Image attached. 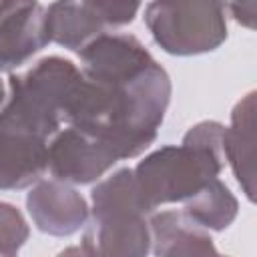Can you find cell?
Returning a JSON list of instances; mask_svg holds the SVG:
<instances>
[{"instance_id":"1","label":"cell","mask_w":257,"mask_h":257,"mask_svg":"<svg viewBox=\"0 0 257 257\" xmlns=\"http://www.w3.org/2000/svg\"><path fill=\"white\" fill-rule=\"evenodd\" d=\"M171 90L167 70L153 56L122 68H80L64 122L106 145L118 161L133 159L157 139Z\"/></svg>"},{"instance_id":"2","label":"cell","mask_w":257,"mask_h":257,"mask_svg":"<svg viewBox=\"0 0 257 257\" xmlns=\"http://www.w3.org/2000/svg\"><path fill=\"white\" fill-rule=\"evenodd\" d=\"M223 131L217 120L193 124L181 145H167L147 155L133 169L143 207L153 213L167 203L195 197L223 169Z\"/></svg>"},{"instance_id":"3","label":"cell","mask_w":257,"mask_h":257,"mask_svg":"<svg viewBox=\"0 0 257 257\" xmlns=\"http://www.w3.org/2000/svg\"><path fill=\"white\" fill-rule=\"evenodd\" d=\"M92 211L82 235L86 257H147L151 251L149 211L143 207L133 169H118L90 193Z\"/></svg>"},{"instance_id":"4","label":"cell","mask_w":257,"mask_h":257,"mask_svg":"<svg viewBox=\"0 0 257 257\" xmlns=\"http://www.w3.org/2000/svg\"><path fill=\"white\" fill-rule=\"evenodd\" d=\"M227 4L151 2L145 24L153 40L173 56H197L217 50L227 38Z\"/></svg>"},{"instance_id":"5","label":"cell","mask_w":257,"mask_h":257,"mask_svg":"<svg viewBox=\"0 0 257 257\" xmlns=\"http://www.w3.org/2000/svg\"><path fill=\"white\" fill-rule=\"evenodd\" d=\"M141 4L126 2H54L46 8L48 40L80 52L108 28L131 24Z\"/></svg>"},{"instance_id":"6","label":"cell","mask_w":257,"mask_h":257,"mask_svg":"<svg viewBox=\"0 0 257 257\" xmlns=\"http://www.w3.org/2000/svg\"><path fill=\"white\" fill-rule=\"evenodd\" d=\"M48 171L68 185H88L108 173L118 157L100 141L72 128H60L48 143Z\"/></svg>"},{"instance_id":"7","label":"cell","mask_w":257,"mask_h":257,"mask_svg":"<svg viewBox=\"0 0 257 257\" xmlns=\"http://www.w3.org/2000/svg\"><path fill=\"white\" fill-rule=\"evenodd\" d=\"M48 42L46 6L38 2H0V72L20 68Z\"/></svg>"},{"instance_id":"8","label":"cell","mask_w":257,"mask_h":257,"mask_svg":"<svg viewBox=\"0 0 257 257\" xmlns=\"http://www.w3.org/2000/svg\"><path fill=\"white\" fill-rule=\"evenodd\" d=\"M26 209L38 231L52 237H68L88 221L84 197L68 183L40 179L26 195Z\"/></svg>"},{"instance_id":"9","label":"cell","mask_w":257,"mask_h":257,"mask_svg":"<svg viewBox=\"0 0 257 257\" xmlns=\"http://www.w3.org/2000/svg\"><path fill=\"white\" fill-rule=\"evenodd\" d=\"M223 159H227L245 197L255 201V92H247L231 112L223 131Z\"/></svg>"},{"instance_id":"10","label":"cell","mask_w":257,"mask_h":257,"mask_svg":"<svg viewBox=\"0 0 257 257\" xmlns=\"http://www.w3.org/2000/svg\"><path fill=\"white\" fill-rule=\"evenodd\" d=\"M149 225L157 257H221L209 233L191 223L183 211L155 213Z\"/></svg>"},{"instance_id":"11","label":"cell","mask_w":257,"mask_h":257,"mask_svg":"<svg viewBox=\"0 0 257 257\" xmlns=\"http://www.w3.org/2000/svg\"><path fill=\"white\" fill-rule=\"evenodd\" d=\"M48 147L0 135V191L32 187L48 171Z\"/></svg>"},{"instance_id":"12","label":"cell","mask_w":257,"mask_h":257,"mask_svg":"<svg viewBox=\"0 0 257 257\" xmlns=\"http://www.w3.org/2000/svg\"><path fill=\"white\" fill-rule=\"evenodd\" d=\"M237 211L239 203L221 179H213L183 207V215L205 231L227 229L235 221Z\"/></svg>"},{"instance_id":"13","label":"cell","mask_w":257,"mask_h":257,"mask_svg":"<svg viewBox=\"0 0 257 257\" xmlns=\"http://www.w3.org/2000/svg\"><path fill=\"white\" fill-rule=\"evenodd\" d=\"M28 237L30 229L20 209L0 201V257H18Z\"/></svg>"},{"instance_id":"14","label":"cell","mask_w":257,"mask_h":257,"mask_svg":"<svg viewBox=\"0 0 257 257\" xmlns=\"http://www.w3.org/2000/svg\"><path fill=\"white\" fill-rule=\"evenodd\" d=\"M233 14V18L247 26V28H255V16H257V2H247V4H229L227 6Z\"/></svg>"},{"instance_id":"15","label":"cell","mask_w":257,"mask_h":257,"mask_svg":"<svg viewBox=\"0 0 257 257\" xmlns=\"http://www.w3.org/2000/svg\"><path fill=\"white\" fill-rule=\"evenodd\" d=\"M56 257H86V253L82 251V247H76V245H72V247H66V249H62Z\"/></svg>"},{"instance_id":"16","label":"cell","mask_w":257,"mask_h":257,"mask_svg":"<svg viewBox=\"0 0 257 257\" xmlns=\"http://www.w3.org/2000/svg\"><path fill=\"white\" fill-rule=\"evenodd\" d=\"M4 100H6V90H4V82L0 80V106L4 104Z\"/></svg>"},{"instance_id":"17","label":"cell","mask_w":257,"mask_h":257,"mask_svg":"<svg viewBox=\"0 0 257 257\" xmlns=\"http://www.w3.org/2000/svg\"><path fill=\"white\" fill-rule=\"evenodd\" d=\"M221 257H229V255H221Z\"/></svg>"}]
</instances>
